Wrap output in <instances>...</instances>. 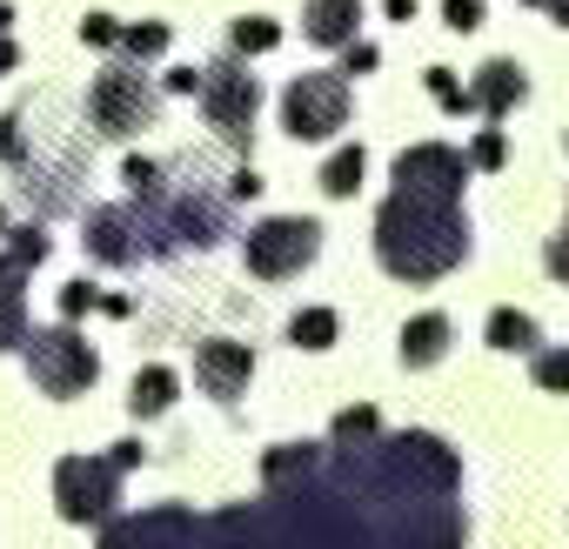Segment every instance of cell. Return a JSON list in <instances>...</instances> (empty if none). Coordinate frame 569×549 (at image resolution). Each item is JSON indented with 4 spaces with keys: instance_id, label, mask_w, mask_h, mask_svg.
Wrapping results in <instances>:
<instances>
[{
    "instance_id": "6da1fadb",
    "label": "cell",
    "mask_w": 569,
    "mask_h": 549,
    "mask_svg": "<svg viewBox=\"0 0 569 549\" xmlns=\"http://www.w3.org/2000/svg\"><path fill=\"white\" fill-rule=\"evenodd\" d=\"M261 502L194 516L181 502L108 522L101 549H462V462L442 436H389L342 456L281 442Z\"/></svg>"
},
{
    "instance_id": "7a4b0ae2",
    "label": "cell",
    "mask_w": 569,
    "mask_h": 549,
    "mask_svg": "<svg viewBox=\"0 0 569 549\" xmlns=\"http://www.w3.org/2000/svg\"><path fill=\"white\" fill-rule=\"evenodd\" d=\"M376 254H382L389 274H402V282H436V274H449L469 254L462 194L396 181V194L376 214Z\"/></svg>"
},
{
    "instance_id": "3957f363",
    "label": "cell",
    "mask_w": 569,
    "mask_h": 549,
    "mask_svg": "<svg viewBox=\"0 0 569 549\" xmlns=\"http://www.w3.org/2000/svg\"><path fill=\"white\" fill-rule=\"evenodd\" d=\"M241 254H248V274H261V282H289V274H302L322 254V228L309 214H274V221L248 228Z\"/></svg>"
},
{
    "instance_id": "277c9868",
    "label": "cell",
    "mask_w": 569,
    "mask_h": 549,
    "mask_svg": "<svg viewBox=\"0 0 569 549\" xmlns=\"http://www.w3.org/2000/svg\"><path fill=\"white\" fill-rule=\"evenodd\" d=\"M28 349V369H34V382L54 396V402H68V396H81L94 376H101V362H94V349L74 336V329H41V336H28L21 342Z\"/></svg>"
},
{
    "instance_id": "5b68a950",
    "label": "cell",
    "mask_w": 569,
    "mask_h": 549,
    "mask_svg": "<svg viewBox=\"0 0 569 549\" xmlns=\"http://www.w3.org/2000/svg\"><path fill=\"white\" fill-rule=\"evenodd\" d=\"M281 121L296 141H329L336 128H349V81L342 74H296L281 94Z\"/></svg>"
},
{
    "instance_id": "8992f818",
    "label": "cell",
    "mask_w": 569,
    "mask_h": 549,
    "mask_svg": "<svg viewBox=\"0 0 569 549\" xmlns=\"http://www.w3.org/2000/svg\"><path fill=\"white\" fill-rule=\"evenodd\" d=\"M154 108L161 101H154V88L134 68H101L94 88H88V114H94L101 134H141L154 121Z\"/></svg>"
},
{
    "instance_id": "52a82bcc",
    "label": "cell",
    "mask_w": 569,
    "mask_h": 549,
    "mask_svg": "<svg viewBox=\"0 0 569 549\" xmlns=\"http://www.w3.org/2000/svg\"><path fill=\"white\" fill-rule=\"evenodd\" d=\"M54 502L68 522H101L121 502V469L108 456H68L54 469Z\"/></svg>"
},
{
    "instance_id": "ba28073f",
    "label": "cell",
    "mask_w": 569,
    "mask_h": 549,
    "mask_svg": "<svg viewBox=\"0 0 569 549\" xmlns=\"http://www.w3.org/2000/svg\"><path fill=\"white\" fill-rule=\"evenodd\" d=\"M201 108H208V121H214L234 148H248L261 88H254V74H248L241 61H214V68H201Z\"/></svg>"
},
{
    "instance_id": "9c48e42d",
    "label": "cell",
    "mask_w": 569,
    "mask_h": 549,
    "mask_svg": "<svg viewBox=\"0 0 569 549\" xmlns=\"http://www.w3.org/2000/svg\"><path fill=\"white\" fill-rule=\"evenodd\" d=\"M41 261H48V234L41 228H14L8 254H0V349L28 342V296H21V282Z\"/></svg>"
},
{
    "instance_id": "30bf717a",
    "label": "cell",
    "mask_w": 569,
    "mask_h": 549,
    "mask_svg": "<svg viewBox=\"0 0 569 549\" xmlns=\"http://www.w3.org/2000/svg\"><path fill=\"white\" fill-rule=\"evenodd\" d=\"M194 376H201V389L214 396V402H234L241 389H248V376H254V349L248 342H201L194 349Z\"/></svg>"
},
{
    "instance_id": "8fae6325",
    "label": "cell",
    "mask_w": 569,
    "mask_h": 549,
    "mask_svg": "<svg viewBox=\"0 0 569 549\" xmlns=\"http://www.w3.org/2000/svg\"><path fill=\"white\" fill-rule=\"evenodd\" d=\"M148 221H141V208H94L88 214V254H101V261H141L148 254Z\"/></svg>"
},
{
    "instance_id": "7c38bea8",
    "label": "cell",
    "mask_w": 569,
    "mask_h": 549,
    "mask_svg": "<svg viewBox=\"0 0 569 549\" xmlns=\"http://www.w3.org/2000/svg\"><path fill=\"white\" fill-rule=\"evenodd\" d=\"M396 181L462 194V181H469V154H456V148H442V141H422V148H409V154L396 161Z\"/></svg>"
},
{
    "instance_id": "4fadbf2b",
    "label": "cell",
    "mask_w": 569,
    "mask_h": 549,
    "mask_svg": "<svg viewBox=\"0 0 569 549\" xmlns=\"http://www.w3.org/2000/svg\"><path fill=\"white\" fill-rule=\"evenodd\" d=\"M522 94H529L522 68H516V61H489V68L476 74V88H469V108H482L489 121H502L509 108H522Z\"/></svg>"
},
{
    "instance_id": "5bb4252c",
    "label": "cell",
    "mask_w": 569,
    "mask_h": 549,
    "mask_svg": "<svg viewBox=\"0 0 569 549\" xmlns=\"http://www.w3.org/2000/svg\"><path fill=\"white\" fill-rule=\"evenodd\" d=\"M356 21H362L356 0H309L302 34H309L316 48H349V41H356Z\"/></svg>"
},
{
    "instance_id": "9a60e30c",
    "label": "cell",
    "mask_w": 569,
    "mask_h": 549,
    "mask_svg": "<svg viewBox=\"0 0 569 549\" xmlns=\"http://www.w3.org/2000/svg\"><path fill=\"white\" fill-rule=\"evenodd\" d=\"M442 356H449V316H416L402 329V362L409 369H436Z\"/></svg>"
},
{
    "instance_id": "2e32d148",
    "label": "cell",
    "mask_w": 569,
    "mask_h": 549,
    "mask_svg": "<svg viewBox=\"0 0 569 549\" xmlns=\"http://www.w3.org/2000/svg\"><path fill=\"white\" fill-rule=\"evenodd\" d=\"M174 369H141L134 376V389H128V409L134 416H161V409H174Z\"/></svg>"
},
{
    "instance_id": "e0dca14e",
    "label": "cell",
    "mask_w": 569,
    "mask_h": 549,
    "mask_svg": "<svg viewBox=\"0 0 569 549\" xmlns=\"http://www.w3.org/2000/svg\"><path fill=\"white\" fill-rule=\"evenodd\" d=\"M489 342H496L502 356H536V322H529L522 309H496V316H489Z\"/></svg>"
},
{
    "instance_id": "ac0fdd59",
    "label": "cell",
    "mask_w": 569,
    "mask_h": 549,
    "mask_svg": "<svg viewBox=\"0 0 569 549\" xmlns=\"http://www.w3.org/2000/svg\"><path fill=\"white\" fill-rule=\"evenodd\" d=\"M336 336H342L336 309H302V316L289 322V342H296V349H329Z\"/></svg>"
},
{
    "instance_id": "d6986e66",
    "label": "cell",
    "mask_w": 569,
    "mask_h": 549,
    "mask_svg": "<svg viewBox=\"0 0 569 549\" xmlns=\"http://www.w3.org/2000/svg\"><path fill=\"white\" fill-rule=\"evenodd\" d=\"M362 168H369V154H362V148H342V154L322 168V188H329L336 201H349V194L362 188Z\"/></svg>"
},
{
    "instance_id": "ffe728a7",
    "label": "cell",
    "mask_w": 569,
    "mask_h": 549,
    "mask_svg": "<svg viewBox=\"0 0 569 549\" xmlns=\"http://www.w3.org/2000/svg\"><path fill=\"white\" fill-rule=\"evenodd\" d=\"M228 41H234V54H268V48L281 41V28H274V21H261V14H248V21H234V28H228Z\"/></svg>"
},
{
    "instance_id": "44dd1931",
    "label": "cell",
    "mask_w": 569,
    "mask_h": 549,
    "mask_svg": "<svg viewBox=\"0 0 569 549\" xmlns=\"http://www.w3.org/2000/svg\"><path fill=\"white\" fill-rule=\"evenodd\" d=\"M336 442H342V449L376 442V409H342V416H336Z\"/></svg>"
},
{
    "instance_id": "7402d4cb",
    "label": "cell",
    "mask_w": 569,
    "mask_h": 549,
    "mask_svg": "<svg viewBox=\"0 0 569 549\" xmlns=\"http://www.w3.org/2000/svg\"><path fill=\"white\" fill-rule=\"evenodd\" d=\"M121 48H128V54H141V61H148V54H161V48H168V21H141V28H121Z\"/></svg>"
},
{
    "instance_id": "603a6c76",
    "label": "cell",
    "mask_w": 569,
    "mask_h": 549,
    "mask_svg": "<svg viewBox=\"0 0 569 549\" xmlns=\"http://www.w3.org/2000/svg\"><path fill=\"white\" fill-rule=\"evenodd\" d=\"M536 382L569 396V349H536Z\"/></svg>"
},
{
    "instance_id": "cb8c5ba5",
    "label": "cell",
    "mask_w": 569,
    "mask_h": 549,
    "mask_svg": "<svg viewBox=\"0 0 569 549\" xmlns=\"http://www.w3.org/2000/svg\"><path fill=\"white\" fill-rule=\"evenodd\" d=\"M502 154H509V148H502V128H482L476 148H469V168H502Z\"/></svg>"
},
{
    "instance_id": "d4e9b609",
    "label": "cell",
    "mask_w": 569,
    "mask_h": 549,
    "mask_svg": "<svg viewBox=\"0 0 569 549\" xmlns=\"http://www.w3.org/2000/svg\"><path fill=\"white\" fill-rule=\"evenodd\" d=\"M442 21H449L456 34H469V28H482V0H442Z\"/></svg>"
},
{
    "instance_id": "484cf974",
    "label": "cell",
    "mask_w": 569,
    "mask_h": 549,
    "mask_svg": "<svg viewBox=\"0 0 569 549\" xmlns=\"http://www.w3.org/2000/svg\"><path fill=\"white\" fill-rule=\"evenodd\" d=\"M429 88H436V101H442V108H469V94L456 88V74H449V68H429Z\"/></svg>"
},
{
    "instance_id": "4316f807",
    "label": "cell",
    "mask_w": 569,
    "mask_h": 549,
    "mask_svg": "<svg viewBox=\"0 0 569 549\" xmlns=\"http://www.w3.org/2000/svg\"><path fill=\"white\" fill-rule=\"evenodd\" d=\"M81 41H94V48H114V41H121V28H114L108 14H88V21H81Z\"/></svg>"
},
{
    "instance_id": "83f0119b",
    "label": "cell",
    "mask_w": 569,
    "mask_h": 549,
    "mask_svg": "<svg viewBox=\"0 0 569 549\" xmlns=\"http://www.w3.org/2000/svg\"><path fill=\"white\" fill-rule=\"evenodd\" d=\"M342 54H349V61H342V74H369V68H376V61H382V54H376V48H369V41H349V48H342Z\"/></svg>"
},
{
    "instance_id": "f1b7e54d",
    "label": "cell",
    "mask_w": 569,
    "mask_h": 549,
    "mask_svg": "<svg viewBox=\"0 0 569 549\" xmlns=\"http://www.w3.org/2000/svg\"><path fill=\"white\" fill-rule=\"evenodd\" d=\"M94 302H101V296H94L88 282H68V289H61V309H68V316H81V309H94Z\"/></svg>"
},
{
    "instance_id": "f546056e",
    "label": "cell",
    "mask_w": 569,
    "mask_h": 549,
    "mask_svg": "<svg viewBox=\"0 0 569 549\" xmlns=\"http://www.w3.org/2000/svg\"><path fill=\"white\" fill-rule=\"evenodd\" d=\"M549 268H556V274H562V282H569V228H562V234L549 241Z\"/></svg>"
},
{
    "instance_id": "4dcf8cb0",
    "label": "cell",
    "mask_w": 569,
    "mask_h": 549,
    "mask_svg": "<svg viewBox=\"0 0 569 549\" xmlns=\"http://www.w3.org/2000/svg\"><path fill=\"white\" fill-rule=\"evenodd\" d=\"M168 88H174V94H201V74H194V68H174Z\"/></svg>"
},
{
    "instance_id": "1f68e13d",
    "label": "cell",
    "mask_w": 569,
    "mask_h": 549,
    "mask_svg": "<svg viewBox=\"0 0 569 549\" xmlns=\"http://www.w3.org/2000/svg\"><path fill=\"white\" fill-rule=\"evenodd\" d=\"M228 194H234V201H248V194H261V181H254V168H241V174L228 181Z\"/></svg>"
},
{
    "instance_id": "d6a6232c",
    "label": "cell",
    "mask_w": 569,
    "mask_h": 549,
    "mask_svg": "<svg viewBox=\"0 0 569 549\" xmlns=\"http://www.w3.org/2000/svg\"><path fill=\"white\" fill-rule=\"evenodd\" d=\"M108 462H114V469H134V462H141V442H114Z\"/></svg>"
},
{
    "instance_id": "836d02e7",
    "label": "cell",
    "mask_w": 569,
    "mask_h": 549,
    "mask_svg": "<svg viewBox=\"0 0 569 549\" xmlns=\"http://www.w3.org/2000/svg\"><path fill=\"white\" fill-rule=\"evenodd\" d=\"M389 21H416V0H389Z\"/></svg>"
},
{
    "instance_id": "e575fe53",
    "label": "cell",
    "mask_w": 569,
    "mask_h": 549,
    "mask_svg": "<svg viewBox=\"0 0 569 549\" xmlns=\"http://www.w3.org/2000/svg\"><path fill=\"white\" fill-rule=\"evenodd\" d=\"M14 61H21V54H14V41H8V34H0V74H8Z\"/></svg>"
},
{
    "instance_id": "d590c367",
    "label": "cell",
    "mask_w": 569,
    "mask_h": 549,
    "mask_svg": "<svg viewBox=\"0 0 569 549\" xmlns=\"http://www.w3.org/2000/svg\"><path fill=\"white\" fill-rule=\"evenodd\" d=\"M549 14H556V28H569V0H549Z\"/></svg>"
},
{
    "instance_id": "8d00e7d4",
    "label": "cell",
    "mask_w": 569,
    "mask_h": 549,
    "mask_svg": "<svg viewBox=\"0 0 569 549\" xmlns=\"http://www.w3.org/2000/svg\"><path fill=\"white\" fill-rule=\"evenodd\" d=\"M529 8H549V0H529Z\"/></svg>"
},
{
    "instance_id": "74e56055",
    "label": "cell",
    "mask_w": 569,
    "mask_h": 549,
    "mask_svg": "<svg viewBox=\"0 0 569 549\" xmlns=\"http://www.w3.org/2000/svg\"><path fill=\"white\" fill-rule=\"evenodd\" d=\"M0 228H8V214H0Z\"/></svg>"
}]
</instances>
